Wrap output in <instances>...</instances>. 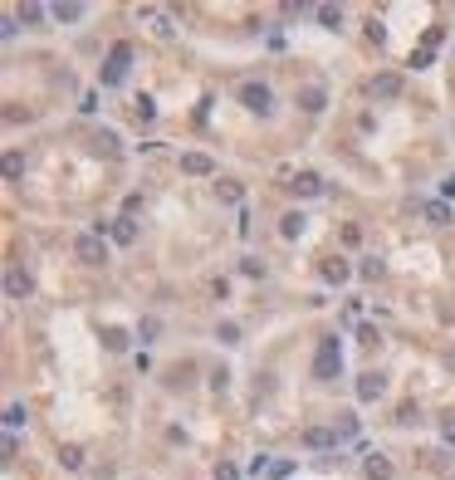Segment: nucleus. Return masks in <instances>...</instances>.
<instances>
[{"label":"nucleus","mask_w":455,"mask_h":480,"mask_svg":"<svg viewBox=\"0 0 455 480\" xmlns=\"http://www.w3.org/2000/svg\"><path fill=\"white\" fill-rule=\"evenodd\" d=\"M182 172H186V177H211L215 162H211L206 152H182Z\"/></svg>","instance_id":"nucleus-5"},{"label":"nucleus","mask_w":455,"mask_h":480,"mask_svg":"<svg viewBox=\"0 0 455 480\" xmlns=\"http://www.w3.org/2000/svg\"><path fill=\"white\" fill-rule=\"evenodd\" d=\"M323 103H328L323 88H304V93H299V108H304V113H323Z\"/></svg>","instance_id":"nucleus-9"},{"label":"nucleus","mask_w":455,"mask_h":480,"mask_svg":"<svg viewBox=\"0 0 455 480\" xmlns=\"http://www.w3.org/2000/svg\"><path fill=\"white\" fill-rule=\"evenodd\" d=\"M323 280L343 285V280H348V260H328V265H323Z\"/></svg>","instance_id":"nucleus-14"},{"label":"nucleus","mask_w":455,"mask_h":480,"mask_svg":"<svg viewBox=\"0 0 455 480\" xmlns=\"http://www.w3.org/2000/svg\"><path fill=\"white\" fill-rule=\"evenodd\" d=\"M20 421H25V407H20V402H15V407H6V426H10V432H15Z\"/></svg>","instance_id":"nucleus-20"},{"label":"nucleus","mask_w":455,"mask_h":480,"mask_svg":"<svg viewBox=\"0 0 455 480\" xmlns=\"http://www.w3.org/2000/svg\"><path fill=\"white\" fill-rule=\"evenodd\" d=\"M450 367H455V348H450Z\"/></svg>","instance_id":"nucleus-22"},{"label":"nucleus","mask_w":455,"mask_h":480,"mask_svg":"<svg viewBox=\"0 0 455 480\" xmlns=\"http://www.w3.org/2000/svg\"><path fill=\"white\" fill-rule=\"evenodd\" d=\"M6 294H10V299H25V294H30V275H25V270H10V275H6Z\"/></svg>","instance_id":"nucleus-8"},{"label":"nucleus","mask_w":455,"mask_h":480,"mask_svg":"<svg viewBox=\"0 0 455 480\" xmlns=\"http://www.w3.org/2000/svg\"><path fill=\"white\" fill-rule=\"evenodd\" d=\"M220 343H240V329L235 324H220Z\"/></svg>","instance_id":"nucleus-21"},{"label":"nucleus","mask_w":455,"mask_h":480,"mask_svg":"<svg viewBox=\"0 0 455 480\" xmlns=\"http://www.w3.org/2000/svg\"><path fill=\"white\" fill-rule=\"evenodd\" d=\"M279 231H284V236H289V240H294V236L304 231V216H299V211H289V216H284V221H279Z\"/></svg>","instance_id":"nucleus-16"},{"label":"nucleus","mask_w":455,"mask_h":480,"mask_svg":"<svg viewBox=\"0 0 455 480\" xmlns=\"http://www.w3.org/2000/svg\"><path fill=\"white\" fill-rule=\"evenodd\" d=\"M113 240H118V245H133V240H137V221H113Z\"/></svg>","instance_id":"nucleus-13"},{"label":"nucleus","mask_w":455,"mask_h":480,"mask_svg":"<svg viewBox=\"0 0 455 480\" xmlns=\"http://www.w3.org/2000/svg\"><path fill=\"white\" fill-rule=\"evenodd\" d=\"M362 470H367V480H391V461L387 456H367Z\"/></svg>","instance_id":"nucleus-10"},{"label":"nucleus","mask_w":455,"mask_h":480,"mask_svg":"<svg viewBox=\"0 0 455 480\" xmlns=\"http://www.w3.org/2000/svg\"><path fill=\"white\" fill-rule=\"evenodd\" d=\"M103 343H108L113 353H123V348H128V334H123V329H108V334H103Z\"/></svg>","instance_id":"nucleus-18"},{"label":"nucleus","mask_w":455,"mask_h":480,"mask_svg":"<svg viewBox=\"0 0 455 480\" xmlns=\"http://www.w3.org/2000/svg\"><path fill=\"white\" fill-rule=\"evenodd\" d=\"M426 216H431V221H436V226H445V221H450V211H445V206H441V201H431V206H426Z\"/></svg>","instance_id":"nucleus-19"},{"label":"nucleus","mask_w":455,"mask_h":480,"mask_svg":"<svg viewBox=\"0 0 455 480\" xmlns=\"http://www.w3.org/2000/svg\"><path fill=\"white\" fill-rule=\"evenodd\" d=\"M338 367H343V348H338V338H318L313 378H318V383H328V378H338Z\"/></svg>","instance_id":"nucleus-1"},{"label":"nucleus","mask_w":455,"mask_h":480,"mask_svg":"<svg viewBox=\"0 0 455 480\" xmlns=\"http://www.w3.org/2000/svg\"><path fill=\"white\" fill-rule=\"evenodd\" d=\"M240 98H245V108L269 113V88H264V84H245V88H240Z\"/></svg>","instance_id":"nucleus-6"},{"label":"nucleus","mask_w":455,"mask_h":480,"mask_svg":"<svg viewBox=\"0 0 455 480\" xmlns=\"http://www.w3.org/2000/svg\"><path fill=\"white\" fill-rule=\"evenodd\" d=\"M372 93H377V98H396V93H402V79H396V74H382V79L372 84Z\"/></svg>","instance_id":"nucleus-11"},{"label":"nucleus","mask_w":455,"mask_h":480,"mask_svg":"<svg viewBox=\"0 0 455 480\" xmlns=\"http://www.w3.org/2000/svg\"><path fill=\"white\" fill-rule=\"evenodd\" d=\"M128 59H133V49L128 44H113V55L103 64V84H123L128 79Z\"/></svg>","instance_id":"nucleus-2"},{"label":"nucleus","mask_w":455,"mask_h":480,"mask_svg":"<svg viewBox=\"0 0 455 480\" xmlns=\"http://www.w3.org/2000/svg\"><path fill=\"white\" fill-rule=\"evenodd\" d=\"M318 20H323L328 30H338V25H343V10H338V6H318Z\"/></svg>","instance_id":"nucleus-17"},{"label":"nucleus","mask_w":455,"mask_h":480,"mask_svg":"<svg viewBox=\"0 0 455 480\" xmlns=\"http://www.w3.org/2000/svg\"><path fill=\"white\" fill-rule=\"evenodd\" d=\"M338 441V432H318V426H313V432H304V446H313V451H328Z\"/></svg>","instance_id":"nucleus-12"},{"label":"nucleus","mask_w":455,"mask_h":480,"mask_svg":"<svg viewBox=\"0 0 455 480\" xmlns=\"http://www.w3.org/2000/svg\"><path fill=\"white\" fill-rule=\"evenodd\" d=\"M79 15H84L79 0H59V6H54V20H79Z\"/></svg>","instance_id":"nucleus-15"},{"label":"nucleus","mask_w":455,"mask_h":480,"mask_svg":"<svg viewBox=\"0 0 455 480\" xmlns=\"http://www.w3.org/2000/svg\"><path fill=\"white\" fill-rule=\"evenodd\" d=\"M289 186H294L299 196H318V191H323V177H318V172H299Z\"/></svg>","instance_id":"nucleus-7"},{"label":"nucleus","mask_w":455,"mask_h":480,"mask_svg":"<svg viewBox=\"0 0 455 480\" xmlns=\"http://www.w3.org/2000/svg\"><path fill=\"white\" fill-rule=\"evenodd\" d=\"M74 255H79L84 265H103V260H108V250H103V236H79V240H74Z\"/></svg>","instance_id":"nucleus-3"},{"label":"nucleus","mask_w":455,"mask_h":480,"mask_svg":"<svg viewBox=\"0 0 455 480\" xmlns=\"http://www.w3.org/2000/svg\"><path fill=\"white\" fill-rule=\"evenodd\" d=\"M387 392V378H382V372H362V378H358V402H377Z\"/></svg>","instance_id":"nucleus-4"}]
</instances>
